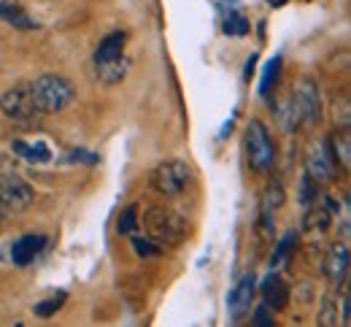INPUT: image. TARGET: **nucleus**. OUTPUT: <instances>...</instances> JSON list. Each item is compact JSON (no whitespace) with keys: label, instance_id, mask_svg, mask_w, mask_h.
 <instances>
[{"label":"nucleus","instance_id":"obj_1","mask_svg":"<svg viewBox=\"0 0 351 327\" xmlns=\"http://www.w3.org/2000/svg\"><path fill=\"white\" fill-rule=\"evenodd\" d=\"M125 49H128V33H122V30L108 33L97 44V49H95V71H97V79L103 84H117L128 73Z\"/></svg>","mask_w":351,"mask_h":327},{"label":"nucleus","instance_id":"obj_2","mask_svg":"<svg viewBox=\"0 0 351 327\" xmlns=\"http://www.w3.org/2000/svg\"><path fill=\"white\" fill-rule=\"evenodd\" d=\"M30 93H33V100H36V108L41 114H60L65 111L73 97H76V90L73 84L65 79V76H57V73H44L38 76L36 82H30Z\"/></svg>","mask_w":351,"mask_h":327},{"label":"nucleus","instance_id":"obj_3","mask_svg":"<svg viewBox=\"0 0 351 327\" xmlns=\"http://www.w3.org/2000/svg\"><path fill=\"white\" fill-rule=\"evenodd\" d=\"M143 228L149 238L160 246H178L186 238V222L181 214H176L173 208H162L154 206L143 214Z\"/></svg>","mask_w":351,"mask_h":327},{"label":"nucleus","instance_id":"obj_4","mask_svg":"<svg viewBox=\"0 0 351 327\" xmlns=\"http://www.w3.org/2000/svg\"><path fill=\"white\" fill-rule=\"evenodd\" d=\"M246 157H249L252 171H257V173H267L273 168L276 146L260 119H252V125L246 128Z\"/></svg>","mask_w":351,"mask_h":327},{"label":"nucleus","instance_id":"obj_5","mask_svg":"<svg viewBox=\"0 0 351 327\" xmlns=\"http://www.w3.org/2000/svg\"><path fill=\"white\" fill-rule=\"evenodd\" d=\"M0 111H3V117H8L11 122H19V125H30L41 114L36 108L30 84H16V87L5 90L0 97Z\"/></svg>","mask_w":351,"mask_h":327},{"label":"nucleus","instance_id":"obj_6","mask_svg":"<svg viewBox=\"0 0 351 327\" xmlns=\"http://www.w3.org/2000/svg\"><path fill=\"white\" fill-rule=\"evenodd\" d=\"M189 176H192V171H189V165L184 160H165V162H160L154 168L152 187L157 189L160 195H165V197H176V195H181L186 189Z\"/></svg>","mask_w":351,"mask_h":327},{"label":"nucleus","instance_id":"obj_7","mask_svg":"<svg viewBox=\"0 0 351 327\" xmlns=\"http://www.w3.org/2000/svg\"><path fill=\"white\" fill-rule=\"evenodd\" d=\"M341 214V206L332 195H316L311 203H308V211L303 217V230L306 233H327L330 225L338 219Z\"/></svg>","mask_w":351,"mask_h":327},{"label":"nucleus","instance_id":"obj_8","mask_svg":"<svg viewBox=\"0 0 351 327\" xmlns=\"http://www.w3.org/2000/svg\"><path fill=\"white\" fill-rule=\"evenodd\" d=\"M36 200V192L33 187L25 182V179H19V176H5L3 182H0V208L3 211H25L30 203Z\"/></svg>","mask_w":351,"mask_h":327},{"label":"nucleus","instance_id":"obj_9","mask_svg":"<svg viewBox=\"0 0 351 327\" xmlns=\"http://www.w3.org/2000/svg\"><path fill=\"white\" fill-rule=\"evenodd\" d=\"M49 238L44 233H25L19 235L14 243H11V263L25 268V265H33L41 254H44Z\"/></svg>","mask_w":351,"mask_h":327},{"label":"nucleus","instance_id":"obj_10","mask_svg":"<svg viewBox=\"0 0 351 327\" xmlns=\"http://www.w3.org/2000/svg\"><path fill=\"white\" fill-rule=\"evenodd\" d=\"M335 171H338V165H335V160H332L330 149H327V146H322V143L311 146V152H308V157H306V173L308 176H311L316 184H327V182H332V179H335Z\"/></svg>","mask_w":351,"mask_h":327},{"label":"nucleus","instance_id":"obj_11","mask_svg":"<svg viewBox=\"0 0 351 327\" xmlns=\"http://www.w3.org/2000/svg\"><path fill=\"white\" fill-rule=\"evenodd\" d=\"M254 289H257V276H254V274H246L243 279L235 284V289L230 292V298H227V308H230V317H232L235 322H241V319L252 311Z\"/></svg>","mask_w":351,"mask_h":327},{"label":"nucleus","instance_id":"obj_12","mask_svg":"<svg viewBox=\"0 0 351 327\" xmlns=\"http://www.w3.org/2000/svg\"><path fill=\"white\" fill-rule=\"evenodd\" d=\"M284 203V187L281 182H270L263 192V203H260V230L265 238H270L273 228H276V211Z\"/></svg>","mask_w":351,"mask_h":327},{"label":"nucleus","instance_id":"obj_13","mask_svg":"<svg viewBox=\"0 0 351 327\" xmlns=\"http://www.w3.org/2000/svg\"><path fill=\"white\" fill-rule=\"evenodd\" d=\"M295 103H298V111H300V122L306 125H316L322 119V100H319V90L313 82H300L298 93L292 95Z\"/></svg>","mask_w":351,"mask_h":327},{"label":"nucleus","instance_id":"obj_14","mask_svg":"<svg viewBox=\"0 0 351 327\" xmlns=\"http://www.w3.org/2000/svg\"><path fill=\"white\" fill-rule=\"evenodd\" d=\"M324 276L332 281V284H346L349 276V246L341 241V243H332L327 249V257H324V265H322Z\"/></svg>","mask_w":351,"mask_h":327},{"label":"nucleus","instance_id":"obj_15","mask_svg":"<svg viewBox=\"0 0 351 327\" xmlns=\"http://www.w3.org/2000/svg\"><path fill=\"white\" fill-rule=\"evenodd\" d=\"M260 295H263V303L273 311H284L287 303H289V284L281 279L278 274H270L260 287Z\"/></svg>","mask_w":351,"mask_h":327},{"label":"nucleus","instance_id":"obj_16","mask_svg":"<svg viewBox=\"0 0 351 327\" xmlns=\"http://www.w3.org/2000/svg\"><path fill=\"white\" fill-rule=\"evenodd\" d=\"M11 149H14V154H19L22 160H27V162H33V165H44V162L51 160V149H49V143H46V141L14 138Z\"/></svg>","mask_w":351,"mask_h":327},{"label":"nucleus","instance_id":"obj_17","mask_svg":"<svg viewBox=\"0 0 351 327\" xmlns=\"http://www.w3.org/2000/svg\"><path fill=\"white\" fill-rule=\"evenodd\" d=\"M327 149H330V154H332L335 165H338L341 171H349L351 168V133H349V128L335 130V133L330 136V141H327Z\"/></svg>","mask_w":351,"mask_h":327},{"label":"nucleus","instance_id":"obj_18","mask_svg":"<svg viewBox=\"0 0 351 327\" xmlns=\"http://www.w3.org/2000/svg\"><path fill=\"white\" fill-rule=\"evenodd\" d=\"M298 243H300V233L298 230H289V233L281 235V241L276 243V249H273V257H270V268H278V265H284L292 254H295V249H298Z\"/></svg>","mask_w":351,"mask_h":327},{"label":"nucleus","instance_id":"obj_19","mask_svg":"<svg viewBox=\"0 0 351 327\" xmlns=\"http://www.w3.org/2000/svg\"><path fill=\"white\" fill-rule=\"evenodd\" d=\"M221 30H224V36H246L249 33V19L238 3H230V14H224Z\"/></svg>","mask_w":351,"mask_h":327},{"label":"nucleus","instance_id":"obj_20","mask_svg":"<svg viewBox=\"0 0 351 327\" xmlns=\"http://www.w3.org/2000/svg\"><path fill=\"white\" fill-rule=\"evenodd\" d=\"M0 19L8 22V25H14V27H22V30H33L36 27V22H30V16L16 5V0L0 3Z\"/></svg>","mask_w":351,"mask_h":327},{"label":"nucleus","instance_id":"obj_21","mask_svg":"<svg viewBox=\"0 0 351 327\" xmlns=\"http://www.w3.org/2000/svg\"><path fill=\"white\" fill-rule=\"evenodd\" d=\"M278 122H281L284 130H298V125H300V111H298V103H295L292 95L284 100V106H278Z\"/></svg>","mask_w":351,"mask_h":327},{"label":"nucleus","instance_id":"obj_22","mask_svg":"<svg viewBox=\"0 0 351 327\" xmlns=\"http://www.w3.org/2000/svg\"><path fill=\"white\" fill-rule=\"evenodd\" d=\"M65 300H68V292H57V295H51V298H46L41 303H36L33 306V311H36V317H54L62 306H65Z\"/></svg>","mask_w":351,"mask_h":327},{"label":"nucleus","instance_id":"obj_23","mask_svg":"<svg viewBox=\"0 0 351 327\" xmlns=\"http://www.w3.org/2000/svg\"><path fill=\"white\" fill-rule=\"evenodd\" d=\"M278 73H281V57H273L267 65H265V73H263V84H260V95L267 97L270 90L276 87V82H278Z\"/></svg>","mask_w":351,"mask_h":327},{"label":"nucleus","instance_id":"obj_24","mask_svg":"<svg viewBox=\"0 0 351 327\" xmlns=\"http://www.w3.org/2000/svg\"><path fill=\"white\" fill-rule=\"evenodd\" d=\"M117 233L135 235L138 233V206H128L117 219Z\"/></svg>","mask_w":351,"mask_h":327},{"label":"nucleus","instance_id":"obj_25","mask_svg":"<svg viewBox=\"0 0 351 327\" xmlns=\"http://www.w3.org/2000/svg\"><path fill=\"white\" fill-rule=\"evenodd\" d=\"M130 238H132V249H135V254H138V257H146V260H149V257H160V254H162V246H160V243H154L149 235H146V238H141V235H130Z\"/></svg>","mask_w":351,"mask_h":327},{"label":"nucleus","instance_id":"obj_26","mask_svg":"<svg viewBox=\"0 0 351 327\" xmlns=\"http://www.w3.org/2000/svg\"><path fill=\"white\" fill-rule=\"evenodd\" d=\"M316 192H319V184H316L308 173H303V179H300V203L308 206V203L316 197Z\"/></svg>","mask_w":351,"mask_h":327},{"label":"nucleus","instance_id":"obj_27","mask_svg":"<svg viewBox=\"0 0 351 327\" xmlns=\"http://www.w3.org/2000/svg\"><path fill=\"white\" fill-rule=\"evenodd\" d=\"M252 325L257 327H270L273 325V308H267V306H260V308H254L252 311Z\"/></svg>","mask_w":351,"mask_h":327},{"label":"nucleus","instance_id":"obj_28","mask_svg":"<svg viewBox=\"0 0 351 327\" xmlns=\"http://www.w3.org/2000/svg\"><path fill=\"white\" fill-rule=\"evenodd\" d=\"M68 162H87V165H95L97 162V157L87 152V149H73L71 154H68Z\"/></svg>","mask_w":351,"mask_h":327},{"label":"nucleus","instance_id":"obj_29","mask_svg":"<svg viewBox=\"0 0 351 327\" xmlns=\"http://www.w3.org/2000/svg\"><path fill=\"white\" fill-rule=\"evenodd\" d=\"M319 325H324V327L338 325V314L332 311V300L324 303V311H322V317H319Z\"/></svg>","mask_w":351,"mask_h":327},{"label":"nucleus","instance_id":"obj_30","mask_svg":"<svg viewBox=\"0 0 351 327\" xmlns=\"http://www.w3.org/2000/svg\"><path fill=\"white\" fill-rule=\"evenodd\" d=\"M254 62H257V57H249V65H246V76H252V71H254Z\"/></svg>","mask_w":351,"mask_h":327},{"label":"nucleus","instance_id":"obj_31","mask_svg":"<svg viewBox=\"0 0 351 327\" xmlns=\"http://www.w3.org/2000/svg\"><path fill=\"white\" fill-rule=\"evenodd\" d=\"M0 222H3V208H0Z\"/></svg>","mask_w":351,"mask_h":327},{"label":"nucleus","instance_id":"obj_32","mask_svg":"<svg viewBox=\"0 0 351 327\" xmlns=\"http://www.w3.org/2000/svg\"><path fill=\"white\" fill-rule=\"evenodd\" d=\"M0 3H11V0H0Z\"/></svg>","mask_w":351,"mask_h":327}]
</instances>
